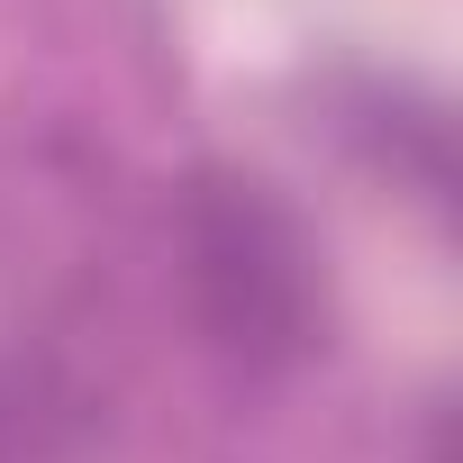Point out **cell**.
<instances>
[{"label":"cell","instance_id":"cell-1","mask_svg":"<svg viewBox=\"0 0 463 463\" xmlns=\"http://www.w3.org/2000/svg\"><path fill=\"white\" fill-rule=\"evenodd\" d=\"M164 273L191 336L237 373H291L318 345V255L255 173H191L164 200Z\"/></svg>","mask_w":463,"mask_h":463},{"label":"cell","instance_id":"cell-2","mask_svg":"<svg viewBox=\"0 0 463 463\" xmlns=\"http://www.w3.org/2000/svg\"><path fill=\"white\" fill-rule=\"evenodd\" d=\"M82 427L91 400L55 354H0V463H64Z\"/></svg>","mask_w":463,"mask_h":463}]
</instances>
